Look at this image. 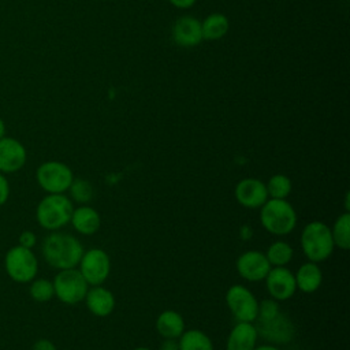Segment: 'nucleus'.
I'll use <instances>...</instances> for the list:
<instances>
[{
    "label": "nucleus",
    "instance_id": "obj_19",
    "mask_svg": "<svg viewBox=\"0 0 350 350\" xmlns=\"http://www.w3.org/2000/svg\"><path fill=\"white\" fill-rule=\"evenodd\" d=\"M294 276H295L297 290L306 293V294H312V293L317 291L323 282V272H321L319 264L313 262V261L304 262L297 269V273Z\"/></svg>",
    "mask_w": 350,
    "mask_h": 350
},
{
    "label": "nucleus",
    "instance_id": "obj_2",
    "mask_svg": "<svg viewBox=\"0 0 350 350\" xmlns=\"http://www.w3.org/2000/svg\"><path fill=\"white\" fill-rule=\"evenodd\" d=\"M72 201L66 194H46L37 204L36 220L46 231H59L71 220Z\"/></svg>",
    "mask_w": 350,
    "mask_h": 350
},
{
    "label": "nucleus",
    "instance_id": "obj_27",
    "mask_svg": "<svg viewBox=\"0 0 350 350\" xmlns=\"http://www.w3.org/2000/svg\"><path fill=\"white\" fill-rule=\"evenodd\" d=\"M29 294L36 302H48L55 297L53 283L45 278H34L30 282Z\"/></svg>",
    "mask_w": 350,
    "mask_h": 350
},
{
    "label": "nucleus",
    "instance_id": "obj_23",
    "mask_svg": "<svg viewBox=\"0 0 350 350\" xmlns=\"http://www.w3.org/2000/svg\"><path fill=\"white\" fill-rule=\"evenodd\" d=\"M265 256L271 267H286L293 260L294 250L288 242L275 241L268 246Z\"/></svg>",
    "mask_w": 350,
    "mask_h": 350
},
{
    "label": "nucleus",
    "instance_id": "obj_9",
    "mask_svg": "<svg viewBox=\"0 0 350 350\" xmlns=\"http://www.w3.org/2000/svg\"><path fill=\"white\" fill-rule=\"evenodd\" d=\"M78 271L89 286L103 284L111 273L108 253L98 247L85 250L78 262Z\"/></svg>",
    "mask_w": 350,
    "mask_h": 350
},
{
    "label": "nucleus",
    "instance_id": "obj_26",
    "mask_svg": "<svg viewBox=\"0 0 350 350\" xmlns=\"http://www.w3.org/2000/svg\"><path fill=\"white\" fill-rule=\"evenodd\" d=\"M265 186H267L268 197L275 200H287V197L293 190L291 179L283 174L272 175L265 183Z\"/></svg>",
    "mask_w": 350,
    "mask_h": 350
},
{
    "label": "nucleus",
    "instance_id": "obj_12",
    "mask_svg": "<svg viewBox=\"0 0 350 350\" xmlns=\"http://www.w3.org/2000/svg\"><path fill=\"white\" fill-rule=\"evenodd\" d=\"M264 282L271 298L275 301H287L297 291L295 276L286 267H272Z\"/></svg>",
    "mask_w": 350,
    "mask_h": 350
},
{
    "label": "nucleus",
    "instance_id": "obj_33",
    "mask_svg": "<svg viewBox=\"0 0 350 350\" xmlns=\"http://www.w3.org/2000/svg\"><path fill=\"white\" fill-rule=\"evenodd\" d=\"M168 1L178 8H190L196 3V0H168Z\"/></svg>",
    "mask_w": 350,
    "mask_h": 350
},
{
    "label": "nucleus",
    "instance_id": "obj_13",
    "mask_svg": "<svg viewBox=\"0 0 350 350\" xmlns=\"http://www.w3.org/2000/svg\"><path fill=\"white\" fill-rule=\"evenodd\" d=\"M234 196L237 202L247 209L261 208L269 198L265 183L257 178L241 179L235 186Z\"/></svg>",
    "mask_w": 350,
    "mask_h": 350
},
{
    "label": "nucleus",
    "instance_id": "obj_15",
    "mask_svg": "<svg viewBox=\"0 0 350 350\" xmlns=\"http://www.w3.org/2000/svg\"><path fill=\"white\" fill-rule=\"evenodd\" d=\"M172 38L179 46L183 48L198 45L204 40L201 22L189 15L180 16L172 26Z\"/></svg>",
    "mask_w": 350,
    "mask_h": 350
},
{
    "label": "nucleus",
    "instance_id": "obj_1",
    "mask_svg": "<svg viewBox=\"0 0 350 350\" xmlns=\"http://www.w3.org/2000/svg\"><path fill=\"white\" fill-rule=\"evenodd\" d=\"M83 252L85 249L77 237L60 230L51 231L41 245L44 260L57 271L77 268Z\"/></svg>",
    "mask_w": 350,
    "mask_h": 350
},
{
    "label": "nucleus",
    "instance_id": "obj_5",
    "mask_svg": "<svg viewBox=\"0 0 350 350\" xmlns=\"http://www.w3.org/2000/svg\"><path fill=\"white\" fill-rule=\"evenodd\" d=\"M4 269L8 278L16 283H30L38 273V260L33 249L12 246L4 256Z\"/></svg>",
    "mask_w": 350,
    "mask_h": 350
},
{
    "label": "nucleus",
    "instance_id": "obj_30",
    "mask_svg": "<svg viewBox=\"0 0 350 350\" xmlns=\"http://www.w3.org/2000/svg\"><path fill=\"white\" fill-rule=\"evenodd\" d=\"M10 191H11L10 183H8L7 178H5V175L0 172V206H3L8 201Z\"/></svg>",
    "mask_w": 350,
    "mask_h": 350
},
{
    "label": "nucleus",
    "instance_id": "obj_16",
    "mask_svg": "<svg viewBox=\"0 0 350 350\" xmlns=\"http://www.w3.org/2000/svg\"><path fill=\"white\" fill-rule=\"evenodd\" d=\"M83 301L89 312L97 317H107L115 309V297L112 291L103 284L90 286Z\"/></svg>",
    "mask_w": 350,
    "mask_h": 350
},
{
    "label": "nucleus",
    "instance_id": "obj_4",
    "mask_svg": "<svg viewBox=\"0 0 350 350\" xmlns=\"http://www.w3.org/2000/svg\"><path fill=\"white\" fill-rule=\"evenodd\" d=\"M297 212L287 200L268 198L260 208V223L272 235L283 237L297 226Z\"/></svg>",
    "mask_w": 350,
    "mask_h": 350
},
{
    "label": "nucleus",
    "instance_id": "obj_11",
    "mask_svg": "<svg viewBox=\"0 0 350 350\" xmlns=\"http://www.w3.org/2000/svg\"><path fill=\"white\" fill-rule=\"evenodd\" d=\"M235 267L239 276L252 283L262 282L272 268L265 253L260 250H247L242 253L237 258Z\"/></svg>",
    "mask_w": 350,
    "mask_h": 350
},
{
    "label": "nucleus",
    "instance_id": "obj_25",
    "mask_svg": "<svg viewBox=\"0 0 350 350\" xmlns=\"http://www.w3.org/2000/svg\"><path fill=\"white\" fill-rule=\"evenodd\" d=\"M67 191L70 193V200L79 205H86L94 197L93 185L83 178H74Z\"/></svg>",
    "mask_w": 350,
    "mask_h": 350
},
{
    "label": "nucleus",
    "instance_id": "obj_3",
    "mask_svg": "<svg viewBox=\"0 0 350 350\" xmlns=\"http://www.w3.org/2000/svg\"><path fill=\"white\" fill-rule=\"evenodd\" d=\"M301 249L308 261H325L334 252L335 243L331 235V227L324 221L314 220L308 223L301 232Z\"/></svg>",
    "mask_w": 350,
    "mask_h": 350
},
{
    "label": "nucleus",
    "instance_id": "obj_29",
    "mask_svg": "<svg viewBox=\"0 0 350 350\" xmlns=\"http://www.w3.org/2000/svg\"><path fill=\"white\" fill-rule=\"evenodd\" d=\"M37 243V235L30 231V230H25L19 234V238H18V245L19 246H23L26 249H33Z\"/></svg>",
    "mask_w": 350,
    "mask_h": 350
},
{
    "label": "nucleus",
    "instance_id": "obj_31",
    "mask_svg": "<svg viewBox=\"0 0 350 350\" xmlns=\"http://www.w3.org/2000/svg\"><path fill=\"white\" fill-rule=\"evenodd\" d=\"M33 350H57V349H56V346H55V343L52 340L41 338V339L34 342Z\"/></svg>",
    "mask_w": 350,
    "mask_h": 350
},
{
    "label": "nucleus",
    "instance_id": "obj_7",
    "mask_svg": "<svg viewBox=\"0 0 350 350\" xmlns=\"http://www.w3.org/2000/svg\"><path fill=\"white\" fill-rule=\"evenodd\" d=\"M55 297L66 305H77L85 299L89 284L77 268L59 271L53 280Z\"/></svg>",
    "mask_w": 350,
    "mask_h": 350
},
{
    "label": "nucleus",
    "instance_id": "obj_20",
    "mask_svg": "<svg viewBox=\"0 0 350 350\" xmlns=\"http://www.w3.org/2000/svg\"><path fill=\"white\" fill-rule=\"evenodd\" d=\"M156 329L163 339H178L185 331V320L175 310H164L156 319Z\"/></svg>",
    "mask_w": 350,
    "mask_h": 350
},
{
    "label": "nucleus",
    "instance_id": "obj_10",
    "mask_svg": "<svg viewBox=\"0 0 350 350\" xmlns=\"http://www.w3.org/2000/svg\"><path fill=\"white\" fill-rule=\"evenodd\" d=\"M226 304L237 321L254 323L258 310V301L246 286H231L226 293Z\"/></svg>",
    "mask_w": 350,
    "mask_h": 350
},
{
    "label": "nucleus",
    "instance_id": "obj_17",
    "mask_svg": "<svg viewBox=\"0 0 350 350\" xmlns=\"http://www.w3.org/2000/svg\"><path fill=\"white\" fill-rule=\"evenodd\" d=\"M257 339L254 323L237 321L228 334L226 350H253L257 346Z\"/></svg>",
    "mask_w": 350,
    "mask_h": 350
},
{
    "label": "nucleus",
    "instance_id": "obj_32",
    "mask_svg": "<svg viewBox=\"0 0 350 350\" xmlns=\"http://www.w3.org/2000/svg\"><path fill=\"white\" fill-rule=\"evenodd\" d=\"M160 350H179L178 339H163Z\"/></svg>",
    "mask_w": 350,
    "mask_h": 350
},
{
    "label": "nucleus",
    "instance_id": "obj_6",
    "mask_svg": "<svg viewBox=\"0 0 350 350\" xmlns=\"http://www.w3.org/2000/svg\"><path fill=\"white\" fill-rule=\"evenodd\" d=\"M72 179V170L57 160L44 161L36 170V180L46 194H64Z\"/></svg>",
    "mask_w": 350,
    "mask_h": 350
},
{
    "label": "nucleus",
    "instance_id": "obj_28",
    "mask_svg": "<svg viewBox=\"0 0 350 350\" xmlns=\"http://www.w3.org/2000/svg\"><path fill=\"white\" fill-rule=\"evenodd\" d=\"M280 312V306H279V301H275L273 298H267L262 299L261 302H258V310H257V317L256 320H265L269 319L272 316H275L276 313ZM254 320V321H256Z\"/></svg>",
    "mask_w": 350,
    "mask_h": 350
},
{
    "label": "nucleus",
    "instance_id": "obj_21",
    "mask_svg": "<svg viewBox=\"0 0 350 350\" xmlns=\"http://www.w3.org/2000/svg\"><path fill=\"white\" fill-rule=\"evenodd\" d=\"M230 21L224 14L213 12L201 22L202 38L204 40H219L228 33Z\"/></svg>",
    "mask_w": 350,
    "mask_h": 350
},
{
    "label": "nucleus",
    "instance_id": "obj_35",
    "mask_svg": "<svg viewBox=\"0 0 350 350\" xmlns=\"http://www.w3.org/2000/svg\"><path fill=\"white\" fill-rule=\"evenodd\" d=\"M5 135V123L4 120L0 118V138H3Z\"/></svg>",
    "mask_w": 350,
    "mask_h": 350
},
{
    "label": "nucleus",
    "instance_id": "obj_18",
    "mask_svg": "<svg viewBox=\"0 0 350 350\" xmlns=\"http://www.w3.org/2000/svg\"><path fill=\"white\" fill-rule=\"evenodd\" d=\"M72 228L81 235H93L100 230L101 217L100 213L90 205H79L74 208L71 220Z\"/></svg>",
    "mask_w": 350,
    "mask_h": 350
},
{
    "label": "nucleus",
    "instance_id": "obj_24",
    "mask_svg": "<svg viewBox=\"0 0 350 350\" xmlns=\"http://www.w3.org/2000/svg\"><path fill=\"white\" fill-rule=\"evenodd\" d=\"M331 235L335 243V247L342 250L350 249V213L345 212L336 217L332 228Z\"/></svg>",
    "mask_w": 350,
    "mask_h": 350
},
{
    "label": "nucleus",
    "instance_id": "obj_22",
    "mask_svg": "<svg viewBox=\"0 0 350 350\" xmlns=\"http://www.w3.org/2000/svg\"><path fill=\"white\" fill-rule=\"evenodd\" d=\"M178 343L179 350H213L211 338L201 329H185Z\"/></svg>",
    "mask_w": 350,
    "mask_h": 350
},
{
    "label": "nucleus",
    "instance_id": "obj_8",
    "mask_svg": "<svg viewBox=\"0 0 350 350\" xmlns=\"http://www.w3.org/2000/svg\"><path fill=\"white\" fill-rule=\"evenodd\" d=\"M254 327L258 338H262L269 345H286L295 336L294 321L282 310L265 320H256Z\"/></svg>",
    "mask_w": 350,
    "mask_h": 350
},
{
    "label": "nucleus",
    "instance_id": "obj_14",
    "mask_svg": "<svg viewBox=\"0 0 350 350\" xmlns=\"http://www.w3.org/2000/svg\"><path fill=\"white\" fill-rule=\"evenodd\" d=\"M27 152L25 145L14 137L0 138V172L14 174L26 164Z\"/></svg>",
    "mask_w": 350,
    "mask_h": 350
},
{
    "label": "nucleus",
    "instance_id": "obj_36",
    "mask_svg": "<svg viewBox=\"0 0 350 350\" xmlns=\"http://www.w3.org/2000/svg\"><path fill=\"white\" fill-rule=\"evenodd\" d=\"M133 350H152V349L145 347V346H139V347H135V349H133Z\"/></svg>",
    "mask_w": 350,
    "mask_h": 350
},
{
    "label": "nucleus",
    "instance_id": "obj_34",
    "mask_svg": "<svg viewBox=\"0 0 350 350\" xmlns=\"http://www.w3.org/2000/svg\"><path fill=\"white\" fill-rule=\"evenodd\" d=\"M253 350H280V349L275 345H261V346H256Z\"/></svg>",
    "mask_w": 350,
    "mask_h": 350
}]
</instances>
